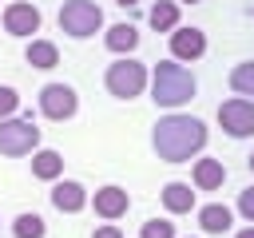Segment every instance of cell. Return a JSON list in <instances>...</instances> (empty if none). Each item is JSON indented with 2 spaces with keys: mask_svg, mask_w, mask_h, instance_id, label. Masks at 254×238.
I'll use <instances>...</instances> for the list:
<instances>
[{
  "mask_svg": "<svg viewBox=\"0 0 254 238\" xmlns=\"http://www.w3.org/2000/svg\"><path fill=\"white\" fill-rule=\"evenodd\" d=\"M91 206H95V214H99L103 222H115V218H123V214H127V206H131V194H127L123 186L107 182V186H99V190H95Z\"/></svg>",
  "mask_w": 254,
  "mask_h": 238,
  "instance_id": "10",
  "label": "cell"
},
{
  "mask_svg": "<svg viewBox=\"0 0 254 238\" xmlns=\"http://www.w3.org/2000/svg\"><path fill=\"white\" fill-rule=\"evenodd\" d=\"M147 20H151L155 32H175L179 28V0H155Z\"/></svg>",
  "mask_w": 254,
  "mask_h": 238,
  "instance_id": "18",
  "label": "cell"
},
{
  "mask_svg": "<svg viewBox=\"0 0 254 238\" xmlns=\"http://www.w3.org/2000/svg\"><path fill=\"white\" fill-rule=\"evenodd\" d=\"M147 83H151L147 63H139V60H131V56H119V60L107 63V71H103V87H107L115 99H135V95L147 91Z\"/></svg>",
  "mask_w": 254,
  "mask_h": 238,
  "instance_id": "3",
  "label": "cell"
},
{
  "mask_svg": "<svg viewBox=\"0 0 254 238\" xmlns=\"http://www.w3.org/2000/svg\"><path fill=\"white\" fill-rule=\"evenodd\" d=\"M238 214H242L246 222H254V186H246V190L238 194Z\"/></svg>",
  "mask_w": 254,
  "mask_h": 238,
  "instance_id": "23",
  "label": "cell"
},
{
  "mask_svg": "<svg viewBox=\"0 0 254 238\" xmlns=\"http://www.w3.org/2000/svg\"><path fill=\"white\" fill-rule=\"evenodd\" d=\"M151 147L163 163H190L206 147V123L198 115L171 111L151 127Z\"/></svg>",
  "mask_w": 254,
  "mask_h": 238,
  "instance_id": "1",
  "label": "cell"
},
{
  "mask_svg": "<svg viewBox=\"0 0 254 238\" xmlns=\"http://www.w3.org/2000/svg\"><path fill=\"white\" fill-rule=\"evenodd\" d=\"M36 103H40V115L56 119V123H64V119H71L79 111V95H75L71 83H44L40 95H36Z\"/></svg>",
  "mask_w": 254,
  "mask_h": 238,
  "instance_id": "6",
  "label": "cell"
},
{
  "mask_svg": "<svg viewBox=\"0 0 254 238\" xmlns=\"http://www.w3.org/2000/svg\"><path fill=\"white\" fill-rule=\"evenodd\" d=\"M115 4H119V8H135L139 0H115Z\"/></svg>",
  "mask_w": 254,
  "mask_h": 238,
  "instance_id": "26",
  "label": "cell"
},
{
  "mask_svg": "<svg viewBox=\"0 0 254 238\" xmlns=\"http://www.w3.org/2000/svg\"><path fill=\"white\" fill-rule=\"evenodd\" d=\"M24 60H28L32 67H40V71H52V67L60 63V48H56L52 40H36V36H32V44L24 48Z\"/></svg>",
  "mask_w": 254,
  "mask_h": 238,
  "instance_id": "17",
  "label": "cell"
},
{
  "mask_svg": "<svg viewBox=\"0 0 254 238\" xmlns=\"http://www.w3.org/2000/svg\"><path fill=\"white\" fill-rule=\"evenodd\" d=\"M179 4H198V0H179Z\"/></svg>",
  "mask_w": 254,
  "mask_h": 238,
  "instance_id": "27",
  "label": "cell"
},
{
  "mask_svg": "<svg viewBox=\"0 0 254 238\" xmlns=\"http://www.w3.org/2000/svg\"><path fill=\"white\" fill-rule=\"evenodd\" d=\"M246 163H250V171H254V155H250V159H246Z\"/></svg>",
  "mask_w": 254,
  "mask_h": 238,
  "instance_id": "28",
  "label": "cell"
},
{
  "mask_svg": "<svg viewBox=\"0 0 254 238\" xmlns=\"http://www.w3.org/2000/svg\"><path fill=\"white\" fill-rule=\"evenodd\" d=\"M36 147H40V127L32 119H20V115L0 119V155L4 159H24Z\"/></svg>",
  "mask_w": 254,
  "mask_h": 238,
  "instance_id": "5",
  "label": "cell"
},
{
  "mask_svg": "<svg viewBox=\"0 0 254 238\" xmlns=\"http://www.w3.org/2000/svg\"><path fill=\"white\" fill-rule=\"evenodd\" d=\"M52 206H56L60 214H79V210L87 206V186L75 182V178H56V186H52Z\"/></svg>",
  "mask_w": 254,
  "mask_h": 238,
  "instance_id": "11",
  "label": "cell"
},
{
  "mask_svg": "<svg viewBox=\"0 0 254 238\" xmlns=\"http://www.w3.org/2000/svg\"><path fill=\"white\" fill-rule=\"evenodd\" d=\"M0 20H4V32H8V36H20V40L32 36V32H40V24H44V20H40V8L28 4V0H12Z\"/></svg>",
  "mask_w": 254,
  "mask_h": 238,
  "instance_id": "8",
  "label": "cell"
},
{
  "mask_svg": "<svg viewBox=\"0 0 254 238\" xmlns=\"http://www.w3.org/2000/svg\"><path fill=\"white\" fill-rule=\"evenodd\" d=\"M139 238H175V222H167V218H147V222L139 226Z\"/></svg>",
  "mask_w": 254,
  "mask_h": 238,
  "instance_id": "21",
  "label": "cell"
},
{
  "mask_svg": "<svg viewBox=\"0 0 254 238\" xmlns=\"http://www.w3.org/2000/svg\"><path fill=\"white\" fill-rule=\"evenodd\" d=\"M230 222H234V210H230V206H222V202H206V206H198V226H202L206 234H226Z\"/></svg>",
  "mask_w": 254,
  "mask_h": 238,
  "instance_id": "16",
  "label": "cell"
},
{
  "mask_svg": "<svg viewBox=\"0 0 254 238\" xmlns=\"http://www.w3.org/2000/svg\"><path fill=\"white\" fill-rule=\"evenodd\" d=\"M230 91L242 95V99H254V60L230 67Z\"/></svg>",
  "mask_w": 254,
  "mask_h": 238,
  "instance_id": "19",
  "label": "cell"
},
{
  "mask_svg": "<svg viewBox=\"0 0 254 238\" xmlns=\"http://www.w3.org/2000/svg\"><path fill=\"white\" fill-rule=\"evenodd\" d=\"M91 238H123V230H119L115 222H103V226H95V230H91Z\"/></svg>",
  "mask_w": 254,
  "mask_h": 238,
  "instance_id": "24",
  "label": "cell"
},
{
  "mask_svg": "<svg viewBox=\"0 0 254 238\" xmlns=\"http://www.w3.org/2000/svg\"><path fill=\"white\" fill-rule=\"evenodd\" d=\"M16 111H20L16 87H4V83H0V119H8V115H16Z\"/></svg>",
  "mask_w": 254,
  "mask_h": 238,
  "instance_id": "22",
  "label": "cell"
},
{
  "mask_svg": "<svg viewBox=\"0 0 254 238\" xmlns=\"http://www.w3.org/2000/svg\"><path fill=\"white\" fill-rule=\"evenodd\" d=\"M167 36H171V56L179 63H194L206 56V32L202 28H175Z\"/></svg>",
  "mask_w": 254,
  "mask_h": 238,
  "instance_id": "9",
  "label": "cell"
},
{
  "mask_svg": "<svg viewBox=\"0 0 254 238\" xmlns=\"http://www.w3.org/2000/svg\"><path fill=\"white\" fill-rule=\"evenodd\" d=\"M12 234H16V238H44L48 226H44V218H40L36 210H24V214L12 218Z\"/></svg>",
  "mask_w": 254,
  "mask_h": 238,
  "instance_id": "20",
  "label": "cell"
},
{
  "mask_svg": "<svg viewBox=\"0 0 254 238\" xmlns=\"http://www.w3.org/2000/svg\"><path fill=\"white\" fill-rule=\"evenodd\" d=\"M190 182H194V190H222V182H226V167H222V159H194V167H190Z\"/></svg>",
  "mask_w": 254,
  "mask_h": 238,
  "instance_id": "12",
  "label": "cell"
},
{
  "mask_svg": "<svg viewBox=\"0 0 254 238\" xmlns=\"http://www.w3.org/2000/svg\"><path fill=\"white\" fill-rule=\"evenodd\" d=\"M234 238H254V226H246V230H238Z\"/></svg>",
  "mask_w": 254,
  "mask_h": 238,
  "instance_id": "25",
  "label": "cell"
},
{
  "mask_svg": "<svg viewBox=\"0 0 254 238\" xmlns=\"http://www.w3.org/2000/svg\"><path fill=\"white\" fill-rule=\"evenodd\" d=\"M194 91H198V83L179 60H163V63L151 67V99H155V107L179 111L183 103L194 99Z\"/></svg>",
  "mask_w": 254,
  "mask_h": 238,
  "instance_id": "2",
  "label": "cell"
},
{
  "mask_svg": "<svg viewBox=\"0 0 254 238\" xmlns=\"http://www.w3.org/2000/svg\"><path fill=\"white\" fill-rule=\"evenodd\" d=\"M218 123L230 139H250L254 135V99L234 95V99L218 103Z\"/></svg>",
  "mask_w": 254,
  "mask_h": 238,
  "instance_id": "7",
  "label": "cell"
},
{
  "mask_svg": "<svg viewBox=\"0 0 254 238\" xmlns=\"http://www.w3.org/2000/svg\"><path fill=\"white\" fill-rule=\"evenodd\" d=\"M60 175H64V155L52 151V147H36V151H32V178L56 182Z\"/></svg>",
  "mask_w": 254,
  "mask_h": 238,
  "instance_id": "13",
  "label": "cell"
},
{
  "mask_svg": "<svg viewBox=\"0 0 254 238\" xmlns=\"http://www.w3.org/2000/svg\"><path fill=\"white\" fill-rule=\"evenodd\" d=\"M103 28V12L95 0H64L60 4V32L71 40H91Z\"/></svg>",
  "mask_w": 254,
  "mask_h": 238,
  "instance_id": "4",
  "label": "cell"
},
{
  "mask_svg": "<svg viewBox=\"0 0 254 238\" xmlns=\"http://www.w3.org/2000/svg\"><path fill=\"white\" fill-rule=\"evenodd\" d=\"M159 198H163V206H167V214H190L194 210V190H190V182H167L163 190H159Z\"/></svg>",
  "mask_w": 254,
  "mask_h": 238,
  "instance_id": "15",
  "label": "cell"
},
{
  "mask_svg": "<svg viewBox=\"0 0 254 238\" xmlns=\"http://www.w3.org/2000/svg\"><path fill=\"white\" fill-rule=\"evenodd\" d=\"M103 44H107V52H115V56H131L135 48H139V28L135 24H111L107 32H103Z\"/></svg>",
  "mask_w": 254,
  "mask_h": 238,
  "instance_id": "14",
  "label": "cell"
}]
</instances>
